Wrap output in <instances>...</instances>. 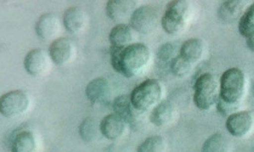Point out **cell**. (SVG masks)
Wrapping results in <instances>:
<instances>
[{
  "label": "cell",
  "instance_id": "obj_1",
  "mask_svg": "<svg viewBox=\"0 0 254 152\" xmlns=\"http://www.w3.org/2000/svg\"><path fill=\"white\" fill-rule=\"evenodd\" d=\"M113 69L127 79L142 75L151 60V51L142 43H134L125 48L111 47Z\"/></svg>",
  "mask_w": 254,
  "mask_h": 152
},
{
  "label": "cell",
  "instance_id": "obj_2",
  "mask_svg": "<svg viewBox=\"0 0 254 152\" xmlns=\"http://www.w3.org/2000/svg\"><path fill=\"white\" fill-rule=\"evenodd\" d=\"M220 98L219 79L211 72H204L195 79L192 101L199 110L205 111L216 104Z\"/></svg>",
  "mask_w": 254,
  "mask_h": 152
},
{
  "label": "cell",
  "instance_id": "obj_3",
  "mask_svg": "<svg viewBox=\"0 0 254 152\" xmlns=\"http://www.w3.org/2000/svg\"><path fill=\"white\" fill-rule=\"evenodd\" d=\"M191 18V5L186 0H175L168 2L161 18L164 31L170 35L182 33Z\"/></svg>",
  "mask_w": 254,
  "mask_h": 152
},
{
  "label": "cell",
  "instance_id": "obj_4",
  "mask_svg": "<svg viewBox=\"0 0 254 152\" xmlns=\"http://www.w3.org/2000/svg\"><path fill=\"white\" fill-rule=\"evenodd\" d=\"M219 85L222 100L241 105L247 90V77L244 71L237 67L227 69L221 75Z\"/></svg>",
  "mask_w": 254,
  "mask_h": 152
},
{
  "label": "cell",
  "instance_id": "obj_5",
  "mask_svg": "<svg viewBox=\"0 0 254 152\" xmlns=\"http://www.w3.org/2000/svg\"><path fill=\"white\" fill-rule=\"evenodd\" d=\"M162 94L163 89L161 82L157 79H148L137 85L129 96L137 110L148 113L161 101Z\"/></svg>",
  "mask_w": 254,
  "mask_h": 152
},
{
  "label": "cell",
  "instance_id": "obj_6",
  "mask_svg": "<svg viewBox=\"0 0 254 152\" xmlns=\"http://www.w3.org/2000/svg\"><path fill=\"white\" fill-rule=\"evenodd\" d=\"M114 113L121 116L134 131L142 129L146 121V113L137 110L132 105L129 95H122L113 101Z\"/></svg>",
  "mask_w": 254,
  "mask_h": 152
},
{
  "label": "cell",
  "instance_id": "obj_7",
  "mask_svg": "<svg viewBox=\"0 0 254 152\" xmlns=\"http://www.w3.org/2000/svg\"><path fill=\"white\" fill-rule=\"evenodd\" d=\"M161 24L156 8L152 5H142L134 11L129 21L131 28L141 35H150Z\"/></svg>",
  "mask_w": 254,
  "mask_h": 152
},
{
  "label": "cell",
  "instance_id": "obj_8",
  "mask_svg": "<svg viewBox=\"0 0 254 152\" xmlns=\"http://www.w3.org/2000/svg\"><path fill=\"white\" fill-rule=\"evenodd\" d=\"M30 103L29 95L25 91H11L1 96L0 112L5 117H16L27 112Z\"/></svg>",
  "mask_w": 254,
  "mask_h": 152
},
{
  "label": "cell",
  "instance_id": "obj_9",
  "mask_svg": "<svg viewBox=\"0 0 254 152\" xmlns=\"http://www.w3.org/2000/svg\"><path fill=\"white\" fill-rule=\"evenodd\" d=\"M51 59L49 52L36 48L28 52L24 59V67L29 75L34 77H41L48 73L51 68Z\"/></svg>",
  "mask_w": 254,
  "mask_h": 152
},
{
  "label": "cell",
  "instance_id": "obj_10",
  "mask_svg": "<svg viewBox=\"0 0 254 152\" xmlns=\"http://www.w3.org/2000/svg\"><path fill=\"white\" fill-rule=\"evenodd\" d=\"M254 126V116L248 110H238L226 118L225 128L231 136L243 138L248 136Z\"/></svg>",
  "mask_w": 254,
  "mask_h": 152
},
{
  "label": "cell",
  "instance_id": "obj_11",
  "mask_svg": "<svg viewBox=\"0 0 254 152\" xmlns=\"http://www.w3.org/2000/svg\"><path fill=\"white\" fill-rule=\"evenodd\" d=\"M52 62L57 66H65L72 62L75 56V45L68 38H59L51 43L49 51Z\"/></svg>",
  "mask_w": 254,
  "mask_h": 152
},
{
  "label": "cell",
  "instance_id": "obj_12",
  "mask_svg": "<svg viewBox=\"0 0 254 152\" xmlns=\"http://www.w3.org/2000/svg\"><path fill=\"white\" fill-rule=\"evenodd\" d=\"M87 99L93 104H109L112 98L111 85L105 78L91 80L85 88Z\"/></svg>",
  "mask_w": 254,
  "mask_h": 152
},
{
  "label": "cell",
  "instance_id": "obj_13",
  "mask_svg": "<svg viewBox=\"0 0 254 152\" xmlns=\"http://www.w3.org/2000/svg\"><path fill=\"white\" fill-rule=\"evenodd\" d=\"M138 2L134 0H111L107 2L105 12L107 16L114 22L122 24L130 19L134 11L138 8Z\"/></svg>",
  "mask_w": 254,
  "mask_h": 152
},
{
  "label": "cell",
  "instance_id": "obj_14",
  "mask_svg": "<svg viewBox=\"0 0 254 152\" xmlns=\"http://www.w3.org/2000/svg\"><path fill=\"white\" fill-rule=\"evenodd\" d=\"M88 14L80 7L67 8L63 16V24L68 33L76 35L82 33L88 25Z\"/></svg>",
  "mask_w": 254,
  "mask_h": 152
},
{
  "label": "cell",
  "instance_id": "obj_15",
  "mask_svg": "<svg viewBox=\"0 0 254 152\" xmlns=\"http://www.w3.org/2000/svg\"><path fill=\"white\" fill-rule=\"evenodd\" d=\"M59 17L52 12L44 13L38 18L35 25V32L40 39L47 41L54 39L61 31Z\"/></svg>",
  "mask_w": 254,
  "mask_h": 152
},
{
  "label": "cell",
  "instance_id": "obj_16",
  "mask_svg": "<svg viewBox=\"0 0 254 152\" xmlns=\"http://www.w3.org/2000/svg\"><path fill=\"white\" fill-rule=\"evenodd\" d=\"M176 106L170 101H161L150 111L149 120L158 127H165L175 121Z\"/></svg>",
  "mask_w": 254,
  "mask_h": 152
},
{
  "label": "cell",
  "instance_id": "obj_17",
  "mask_svg": "<svg viewBox=\"0 0 254 152\" xmlns=\"http://www.w3.org/2000/svg\"><path fill=\"white\" fill-rule=\"evenodd\" d=\"M127 126L124 119L114 113L107 115L100 122L101 134L108 140H118L122 137Z\"/></svg>",
  "mask_w": 254,
  "mask_h": 152
},
{
  "label": "cell",
  "instance_id": "obj_18",
  "mask_svg": "<svg viewBox=\"0 0 254 152\" xmlns=\"http://www.w3.org/2000/svg\"><path fill=\"white\" fill-rule=\"evenodd\" d=\"M248 2L246 1H225L219 5L218 18L224 23L232 24L239 21L246 8Z\"/></svg>",
  "mask_w": 254,
  "mask_h": 152
},
{
  "label": "cell",
  "instance_id": "obj_19",
  "mask_svg": "<svg viewBox=\"0 0 254 152\" xmlns=\"http://www.w3.org/2000/svg\"><path fill=\"white\" fill-rule=\"evenodd\" d=\"M135 31L130 25L125 23L118 24L110 31L109 41L111 47L125 48L135 42Z\"/></svg>",
  "mask_w": 254,
  "mask_h": 152
},
{
  "label": "cell",
  "instance_id": "obj_20",
  "mask_svg": "<svg viewBox=\"0 0 254 152\" xmlns=\"http://www.w3.org/2000/svg\"><path fill=\"white\" fill-rule=\"evenodd\" d=\"M205 48V43L202 39L190 38L184 41L180 47L179 55L195 65L203 57Z\"/></svg>",
  "mask_w": 254,
  "mask_h": 152
},
{
  "label": "cell",
  "instance_id": "obj_21",
  "mask_svg": "<svg viewBox=\"0 0 254 152\" xmlns=\"http://www.w3.org/2000/svg\"><path fill=\"white\" fill-rule=\"evenodd\" d=\"M78 133L82 140L86 143H95L99 140L101 134L100 129V122L98 123L95 118L88 116L85 118L78 127Z\"/></svg>",
  "mask_w": 254,
  "mask_h": 152
},
{
  "label": "cell",
  "instance_id": "obj_22",
  "mask_svg": "<svg viewBox=\"0 0 254 152\" xmlns=\"http://www.w3.org/2000/svg\"><path fill=\"white\" fill-rule=\"evenodd\" d=\"M34 133L28 130L18 133L11 142V152H34L36 149Z\"/></svg>",
  "mask_w": 254,
  "mask_h": 152
},
{
  "label": "cell",
  "instance_id": "obj_23",
  "mask_svg": "<svg viewBox=\"0 0 254 152\" xmlns=\"http://www.w3.org/2000/svg\"><path fill=\"white\" fill-rule=\"evenodd\" d=\"M180 48L174 43H165L158 48L156 52V62L161 69H170L173 59L179 55Z\"/></svg>",
  "mask_w": 254,
  "mask_h": 152
},
{
  "label": "cell",
  "instance_id": "obj_24",
  "mask_svg": "<svg viewBox=\"0 0 254 152\" xmlns=\"http://www.w3.org/2000/svg\"><path fill=\"white\" fill-rule=\"evenodd\" d=\"M238 31L246 41L254 39V2L248 5L238 21Z\"/></svg>",
  "mask_w": 254,
  "mask_h": 152
},
{
  "label": "cell",
  "instance_id": "obj_25",
  "mask_svg": "<svg viewBox=\"0 0 254 152\" xmlns=\"http://www.w3.org/2000/svg\"><path fill=\"white\" fill-rule=\"evenodd\" d=\"M229 143L226 136L217 133L209 136L202 145L201 152H227Z\"/></svg>",
  "mask_w": 254,
  "mask_h": 152
},
{
  "label": "cell",
  "instance_id": "obj_26",
  "mask_svg": "<svg viewBox=\"0 0 254 152\" xmlns=\"http://www.w3.org/2000/svg\"><path fill=\"white\" fill-rule=\"evenodd\" d=\"M166 149V141L162 136H152L138 146L136 152H165Z\"/></svg>",
  "mask_w": 254,
  "mask_h": 152
},
{
  "label": "cell",
  "instance_id": "obj_27",
  "mask_svg": "<svg viewBox=\"0 0 254 152\" xmlns=\"http://www.w3.org/2000/svg\"><path fill=\"white\" fill-rule=\"evenodd\" d=\"M194 66H195L194 64L188 62L182 56L178 55L171 62L169 70L176 77L184 78L192 72Z\"/></svg>",
  "mask_w": 254,
  "mask_h": 152
},
{
  "label": "cell",
  "instance_id": "obj_28",
  "mask_svg": "<svg viewBox=\"0 0 254 152\" xmlns=\"http://www.w3.org/2000/svg\"><path fill=\"white\" fill-rule=\"evenodd\" d=\"M217 110L222 116L228 117L230 115L233 114L235 112L238 111L240 108V105L233 104V103H228L224 101L223 100L219 98L216 104Z\"/></svg>",
  "mask_w": 254,
  "mask_h": 152
},
{
  "label": "cell",
  "instance_id": "obj_29",
  "mask_svg": "<svg viewBox=\"0 0 254 152\" xmlns=\"http://www.w3.org/2000/svg\"></svg>",
  "mask_w": 254,
  "mask_h": 152
}]
</instances>
